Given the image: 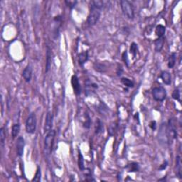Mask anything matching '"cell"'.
Wrapping results in <instances>:
<instances>
[{
    "mask_svg": "<svg viewBox=\"0 0 182 182\" xmlns=\"http://www.w3.org/2000/svg\"><path fill=\"white\" fill-rule=\"evenodd\" d=\"M165 39L164 37H159L154 40V50L156 52H161L162 51L163 47H164Z\"/></svg>",
    "mask_w": 182,
    "mask_h": 182,
    "instance_id": "cell-17",
    "label": "cell"
},
{
    "mask_svg": "<svg viewBox=\"0 0 182 182\" xmlns=\"http://www.w3.org/2000/svg\"><path fill=\"white\" fill-rule=\"evenodd\" d=\"M120 3L122 12L124 15L129 19H133L135 17V12L132 4L128 0H121Z\"/></svg>",
    "mask_w": 182,
    "mask_h": 182,
    "instance_id": "cell-3",
    "label": "cell"
},
{
    "mask_svg": "<svg viewBox=\"0 0 182 182\" xmlns=\"http://www.w3.org/2000/svg\"><path fill=\"white\" fill-rule=\"evenodd\" d=\"M78 168L80 169V171H83L85 170V160H84V157L82 156V154L80 152V150H78Z\"/></svg>",
    "mask_w": 182,
    "mask_h": 182,
    "instance_id": "cell-25",
    "label": "cell"
},
{
    "mask_svg": "<svg viewBox=\"0 0 182 182\" xmlns=\"http://www.w3.org/2000/svg\"><path fill=\"white\" fill-rule=\"evenodd\" d=\"M166 177H164V178H163V179H159V181H162V180H164V179H166Z\"/></svg>",
    "mask_w": 182,
    "mask_h": 182,
    "instance_id": "cell-39",
    "label": "cell"
},
{
    "mask_svg": "<svg viewBox=\"0 0 182 182\" xmlns=\"http://www.w3.org/2000/svg\"><path fill=\"white\" fill-rule=\"evenodd\" d=\"M98 88V85L96 82H93L90 79H86L85 81V95L86 96H93L96 90Z\"/></svg>",
    "mask_w": 182,
    "mask_h": 182,
    "instance_id": "cell-8",
    "label": "cell"
},
{
    "mask_svg": "<svg viewBox=\"0 0 182 182\" xmlns=\"http://www.w3.org/2000/svg\"><path fill=\"white\" fill-rule=\"evenodd\" d=\"M93 68L97 72H98V73H105L107 69V66L104 63H99V62L95 63Z\"/></svg>",
    "mask_w": 182,
    "mask_h": 182,
    "instance_id": "cell-19",
    "label": "cell"
},
{
    "mask_svg": "<svg viewBox=\"0 0 182 182\" xmlns=\"http://www.w3.org/2000/svg\"><path fill=\"white\" fill-rule=\"evenodd\" d=\"M85 118H86V120L83 123V127L86 129H90L91 126V118L88 113H85Z\"/></svg>",
    "mask_w": 182,
    "mask_h": 182,
    "instance_id": "cell-31",
    "label": "cell"
},
{
    "mask_svg": "<svg viewBox=\"0 0 182 182\" xmlns=\"http://www.w3.org/2000/svg\"><path fill=\"white\" fill-rule=\"evenodd\" d=\"M53 124H54V115L51 111H48L46 116L45 124H44V133H47L52 130Z\"/></svg>",
    "mask_w": 182,
    "mask_h": 182,
    "instance_id": "cell-10",
    "label": "cell"
},
{
    "mask_svg": "<svg viewBox=\"0 0 182 182\" xmlns=\"http://www.w3.org/2000/svg\"><path fill=\"white\" fill-rule=\"evenodd\" d=\"M37 126V115L34 113H31L26 120V131L28 134L32 135L36 132Z\"/></svg>",
    "mask_w": 182,
    "mask_h": 182,
    "instance_id": "cell-4",
    "label": "cell"
},
{
    "mask_svg": "<svg viewBox=\"0 0 182 182\" xmlns=\"http://www.w3.org/2000/svg\"><path fill=\"white\" fill-rule=\"evenodd\" d=\"M120 81H121L122 84H123L124 86L128 87V88H133L135 86L134 82H133L132 80L129 79L128 78H125V77L122 78L121 80H120Z\"/></svg>",
    "mask_w": 182,
    "mask_h": 182,
    "instance_id": "cell-27",
    "label": "cell"
},
{
    "mask_svg": "<svg viewBox=\"0 0 182 182\" xmlns=\"http://www.w3.org/2000/svg\"><path fill=\"white\" fill-rule=\"evenodd\" d=\"M122 72H123V69H122V68L121 65H120V67L117 68V76H120L122 75Z\"/></svg>",
    "mask_w": 182,
    "mask_h": 182,
    "instance_id": "cell-38",
    "label": "cell"
},
{
    "mask_svg": "<svg viewBox=\"0 0 182 182\" xmlns=\"http://www.w3.org/2000/svg\"><path fill=\"white\" fill-rule=\"evenodd\" d=\"M166 130L169 141L171 142L172 139H176L177 138V129L176 122L173 118H171L169 120L168 124H166Z\"/></svg>",
    "mask_w": 182,
    "mask_h": 182,
    "instance_id": "cell-6",
    "label": "cell"
},
{
    "mask_svg": "<svg viewBox=\"0 0 182 182\" xmlns=\"http://www.w3.org/2000/svg\"><path fill=\"white\" fill-rule=\"evenodd\" d=\"M32 73L33 68L31 65H27L22 72V77L24 78V79L26 82H29L31 81V78H32Z\"/></svg>",
    "mask_w": 182,
    "mask_h": 182,
    "instance_id": "cell-13",
    "label": "cell"
},
{
    "mask_svg": "<svg viewBox=\"0 0 182 182\" xmlns=\"http://www.w3.org/2000/svg\"><path fill=\"white\" fill-rule=\"evenodd\" d=\"M153 99L156 102H162L166 98V90L164 87H154L152 91Z\"/></svg>",
    "mask_w": 182,
    "mask_h": 182,
    "instance_id": "cell-5",
    "label": "cell"
},
{
    "mask_svg": "<svg viewBox=\"0 0 182 182\" xmlns=\"http://www.w3.org/2000/svg\"><path fill=\"white\" fill-rule=\"evenodd\" d=\"M137 52H138V46H137V44L136 43L132 42L130 45V53L132 55L133 58H135V57H136Z\"/></svg>",
    "mask_w": 182,
    "mask_h": 182,
    "instance_id": "cell-29",
    "label": "cell"
},
{
    "mask_svg": "<svg viewBox=\"0 0 182 182\" xmlns=\"http://www.w3.org/2000/svg\"><path fill=\"white\" fill-rule=\"evenodd\" d=\"M182 169H181V159L179 155L176 157V174L179 179H182Z\"/></svg>",
    "mask_w": 182,
    "mask_h": 182,
    "instance_id": "cell-18",
    "label": "cell"
},
{
    "mask_svg": "<svg viewBox=\"0 0 182 182\" xmlns=\"http://www.w3.org/2000/svg\"><path fill=\"white\" fill-rule=\"evenodd\" d=\"M103 131H104L103 122L101 120L98 119L96 120V126H95V132L96 135H100L101 133H103Z\"/></svg>",
    "mask_w": 182,
    "mask_h": 182,
    "instance_id": "cell-21",
    "label": "cell"
},
{
    "mask_svg": "<svg viewBox=\"0 0 182 182\" xmlns=\"http://www.w3.org/2000/svg\"><path fill=\"white\" fill-rule=\"evenodd\" d=\"M97 110H98V113H100V115H107V112H108V110H109V107H107V105H105L103 102H100V105L98 106V108H97Z\"/></svg>",
    "mask_w": 182,
    "mask_h": 182,
    "instance_id": "cell-24",
    "label": "cell"
},
{
    "mask_svg": "<svg viewBox=\"0 0 182 182\" xmlns=\"http://www.w3.org/2000/svg\"><path fill=\"white\" fill-rule=\"evenodd\" d=\"M159 140L161 142H164L165 144L170 143L169 141L168 134H167V130H166V124L165 123H162V126L160 128V130L159 132Z\"/></svg>",
    "mask_w": 182,
    "mask_h": 182,
    "instance_id": "cell-11",
    "label": "cell"
},
{
    "mask_svg": "<svg viewBox=\"0 0 182 182\" xmlns=\"http://www.w3.org/2000/svg\"><path fill=\"white\" fill-rule=\"evenodd\" d=\"M168 164H169L168 161L165 160L164 162H163V164H162L160 165L159 168V171H163V170H165V169H166V167L168 166Z\"/></svg>",
    "mask_w": 182,
    "mask_h": 182,
    "instance_id": "cell-36",
    "label": "cell"
},
{
    "mask_svg": "<svg viewBox=\"0 0 182 182\" xmlns=\"http://www.w3.org/2000/svg\"><path fill=\"white\" fill-rule=\"evenodd\" d=\"M5 140H6V133L5 131V128L2 127L0 129V142H1V147L4 149L5 145Z\"/></svg>",
    "mask_w": 182,
    "mask_h": 182,
    "instance_id": "cell-28",
    "label": "cell"
},
{
    "mask_svg": "<svg viewBox=\"0 0 182 182\" xmlns=\"http://www.w3.org/2000/svg\"><path fill=\"white\" fill-rule=\"evenodd\" d=\"M62 26V16L61 15L56 16L53 20L52 36L54 39H58L60 35L61 27Z\"/></svg>",
    "mask_w": 182,
    "mask_h": 182,
    "instance_id": "cell-7",
    "label": "cell"
},
{
    "mask_svg": "<svg viewBox=\"0 0 182 182\" xmlns=\"http://www.w3.org/2000/svg\"><path fill=\"white\" fill-rule=\"evenodd\" d=\"M65 3L66 4L67 7L70 8V9L72 10L73 9H74V7H75V5L77 4V2L76 1H65Z\"/></svg>",
    "mask_w": 182,
    "mask_h": 182,
    "instance_id": "cell-35",
    "label": "cell"
},
{
    "mask_svg": "<svg viewBox=\"0 0 182 182\" xmlns=\"http://www.w3.org/2000/svg\"><path fill=\"white\" fill-rule=\"evenodd\" d=\"M149 128L152 129V130H155L156 128V121H152L151 122L149 123Z\"/></svg>",
    "mask_w": 182,
    "mask_h": 182,
    "instance_id": "cell-37",
    "label": "cell"
},
{
    "mask_svg": "<svg viewBox=\"0 0 182 182\" xmlns=\"http://www.w3.org/2000/svg\"><path fill=\"white\" fill-rule=\"evenodd\" d=\"M71 86L72 88H73L74 93L75 94V96H80L82 93V89H81V86H80L79 78L76 75H73L71 77Z\"/></svg>",
    "mask_w": 182,
    "mask_h": 182,
    "instance_id": "cell-9",
    "label": "cell"
},
{
    "mask_svg": "<svg viewBox=\"0 0 182 182\" xmlns=\"http://www.w3.org/2000/svg\"><path fill=\"white\" fill-rule=\"evenodd\" d=\"M176 61H177V53L173 52L169 56L168 58V63H167V65H168L169 68H173L175 66Z\"/></svg>",
    "mask_w": 182,
    "mask_h": 182,
    "instance_id": "cell-22",
    "label": "cell"
},
{
    "mask_svg": "<svg viewBox=\"0 0 182 182\" xmlns=\"http://www.w3.org/2000/svg\"><path fill=\"white\" fill-rule=\"evenodd\" d=\"M117 125L115 122H113V123L110 124L108 128V131H107V132H108V135L110 136L113 137V135H115V132L116 130H117Z\"/></svg>",
    "mask_w": 182,
    "mask_h": 182,
    "instance_id": "cell-30",
    "label": "cell"
},
{
    "mask_svg": "<svg viewBox=\"0 0 182 182\" xmlns=\"http://www.w3.org/2000/svg\"><path fill=\"white\" fill-rule=\"evenodd\" d=\"M55 136H56V131L51 130L46 134L45 139H44V152L46 158L49 157L51 154Z\"/></svg>",
    "mask_w": 182,
    "mask_h": 182,
    "instance_id": "cell-2",
    "label": "cell"
},
{
    "mask_svg": "<svg viewBox=\"0 0 182 182\" xmlns=\"http://www.w3.org/2000/svg\"><path fill=\"white\" fill-rule=\"evenodd\" d=\"M89 60V52L88 51H82L78 54V64L80 66H83Z\"/></svg>",
    "mask_w": 182,
    "mask_h": 182,
    "instance_id": "cell-15",
    "label": "cell"
},
{
    "mask_svg": "<svg viewBox=\"0 0 182 182\" xmlns=\"http://www.w3.org/2000/svg\"><path fill=\"white\" fill-rule=\"evenodd\" d=\"M25 147V140L23 138V137H19L16 140V154L19 157H22L24 154V149Z\"/></svg>",
    "mask_w": 182,
    "mask_h": 182,
    "instance_id": "cell-12",
    "label": "cell"
},
{
    "mask_svg": "<svg viewBox=\"0 0 182 182\" xmlns=\"http://www.w3.org/2000/svg\"><path fill=\"white\" fill-rule=\"evenodd\" d=\"M103 8H104V2L100 0L90 2V12L87 19V23L89 26H95L98 22Z\"/></svg>",
    "mask_w": 182,
    "mask_h": 182,
    "instance_id": "cell-1",
    "label": "cell"
},
{
    "mask_svg": "<svg viewBox=\"0 0 182 182\" xmlns=\"http://www.w3.org/2000/svg\"><path fill=\"white\" fill-rule=\"evenodd\" d=\"M20 128L21 125L20 124L17 122V123H14L12 126V135L13 139H15L16 137L18 136L20 132Z\"/></svg>",
    "mask_w": 182,
    "mask_h": 182,
    "instance_id": "cell-26",
    "label": "cell"
},
{
    "mask_svg": "<svg viewBox=\"0 0 182 182\" xmlns=\"http://www.w3.org/2000/svg\"><path fill=\"white\" fill-rule=\"evenodd\" d=\"M155 33H156V35L158 37V38L164 37L165 33H166V27L163 26L162 24L157 25V26H156Z\"/></svg>",
    "mask_w": 182,
    "mask_h": 182,
    "instance_id": "cell-23",
    "label": "cell"
},
{
    "mask_svg": "<svg viewBox=\"0 0 182 182\" xmlns=\"http://www.w3.org/2000/svg\"><path fill=\"white\" fill-rule=\"evenodd\" d=\"M51 49L49 47V46H46V70L45 72L46 73L49 71L51 66Z\"/></svg>",
    "mask_w": 182,
    "mask_h": 182,
    "instance_id": "cell-14",
    "label": "cell"
},
{
    "mask_svg": "<svg viewBox=\"0 0 182 182\" xmlns=\"http://www.w3.org/2000/svg\"><path fill=\"white\" fill-rule=\"evenodd\" d=\"M172 96V98L173 100L181 102V100H180V98H181V94H180L179 89L178 88L174 89V90H173L172 93V96Z\"/></svg>",
    "mask_w": 182,
    "mask_h": 182,
    "instance_id": "cell-33",
    "label": "cell"
},
{
    "mask_svg": "<svg viewBox=\"0 0 182 182\" xmlns=\"http://www.w3.org/2000/svg\"><path fill=\"white\" fill-rule=\"evenodd\" d=\"M41 181V167L38 166L37 172H36L34 177H33V179H32V181L39 182Z\"/></svg>",
    "mask_w": 182,
    "mask_h": 182,
    "instance_id": "cell-32",
    "label": "cell"
},
{
    "mask_svg": "<svg viewBox=\"0 0 182 182\" xmlns=\"http://www.w3.org/2000/svg\"><path fill=\"white\" fill-rule=\"evenodd\" d=\"M122 61H124V64L126 65L127 67H129V58H128V52L127 51H124L123 54H122Z\"/></svg>",
    "mask_w": 182,
    "mask_h": 182,
    "instance_id": "cell-34",
    "label": "cell"
},
{
    "mask_svg": "<svg viewBox=\"0 0 182 182\" xmlns=\"http://www.w3.org/2000/svg\"><path fill=\"white\" fill-rule=\"evenodd\" d=\"M160 78L165 85L169 86L171 83V75L169 72L166 71H162L160 73Z\"/></svg>",
    "mask_w": 182,
    "mask_h": 182,
    "instance_id": "cell-16",
    "label": "cell"
},
{
    "mask_svg": "<svg viewBox=\"0 0 182 182\" xmlns=\"http://www.w3.org/2000/svg\"><path fill=\"white\" fill-rule=\"evenodd\" d=\"M126 169H128V172H138L140 170V166L139 163L132 162L126 166Z\"/></svg>",
    "mask_w": 182,
    "mask_h": 182,
    "instance_id": "cell-20",
    "label": "cell"
}]
</instances>
